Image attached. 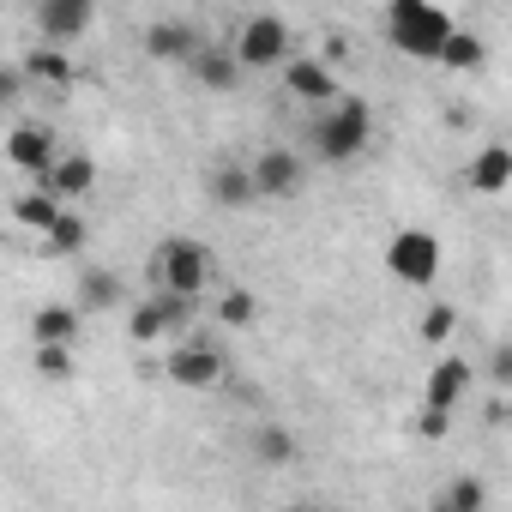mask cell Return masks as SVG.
I'll return each instance as SVG.
<instances>
[{"label":"cell","mask_w":512,"mask_h":512,"mask_svg":"<svg viewBox=\"0 0 512 512\" xmlns=\"http://www.w3.org/2000/svg\"><path fill=\"white\" fill-rule=\"evenodd\" d=\"M386 37L410 61H440L446 43L458 37V25H452L446 7H428V0H392L386 7Z\"/></svg>","instance_id":"obj_1"},{"label":"cell","mask_w":512,"mask_h":512,"mask_svg":"<svg viewBox=\"0 0 512 512\" xmlns=\"http://www.w3.org/2000/svg\"><path fill=\"white\" fill-rule=\"evenodd\" d=\"M368 139H374V109H368L362 97H338V103L314 121V157H326V163L362 157Z\"/></svg>","instance_id":"obj_2"},{"label":"cell","mask_w":512,"mask_h":512,"mask_svg":"<svg viewBox=\"0 0 512 512\" xmlns=\"http://www.w3.org/2000/svg\"><path fill=\"white\" fill-rule=\"evenodd\" d=\"M157 284H163V296H181V302H199V290L211 284V253L199 247V241H187V235H169L163 247H157Z\"/></svg>","instance_id":"obj_3"},{"label":"cell","mask_w":512,"mask_h":512,"mask_svg":"<svg viewBox=\"0 0 512 512\" xmlns=\"http://www.w3.org/2000/svg\"><path fill=\"white\" fill-rule=\"evenodd\" d=\"M235 61L241 67H290L296 55H290V25L278 19V13H253L241 31H235Z\"/></svg>","instance_id":"obj_4"},{"label":"cell","mask_w":512,"mask_h":512,"mask_svg":"<svg viewBox=\"0 0 512 512\" xmlns=\"http://www.w3.org/2000/svg\"><path fill=\"white\" fill-rule=\"evenodd\" d=\"M386 272L398 278V284H434L440 278V241L428 235V229H398L392 241H386Z\"/></svg>","instance_id":"obj_5"},{"label":"cell","mask_w":512,"mask_h":512,"mask_svg":"<svg viewBox=\"0 0 512 512\" xmlns=\"http://www.w3.org/2000/svg\"><path fill=\"white\" fill-rule=\"evenodd\" d=\"M247 169H253V187H260V199H296V193H302V181H308L302 151H284V145L260 151Z\"/></svg>","instance_id":"obj_6"},{"label":"cell","mask_w":512,"mask_h":512,"mask_svg":"<svg viewBox=\"0 0 512 512\" xmlns=\"http://www.w3.org/2000/svg\"><path fill=\"white\" fill-rule=\"evenodd\" d=\"M163 374H169L175 386H193V392H211V386L223 380V356H217L211 344H199V338H187V344H175V350H169V362H163Z\"/></svg>","instance_id":"obj_7"},{"label":"cell","mask_w":512,"mask_h":512,"mask_svg":"<svg viewBox=\"0 0 512 512\" xmlns=\"http://www.w3.org/2000/svg\"><path fill=\"white\" fill-rule=\"evenodd\" d=\"M7 157H13V169H25V175H37V181L61 163L49 127H13V133H7Z\"/></svg>","instance_id":"obj_8"},{"label":"cell","mask_w":512,"mask_h":512,"mask_svg":"<svg viewBox=\"0 0 512 512\" xmlns=\"http://www.w3.org/2000/svg\"><path fill=\"white\" fill-rule=\"evenodd\" d=\"M91 19H97V13H91V0H43V7H37V31L49 37V49L85 37Z\"/></svg>","instance_id":"obj_9"},{"label":"cell","mask_w":512,"mask_h":512,"mask_svg":"<svg viewBox=\"0 0 512 512\" xmlns=\"http://www.w3.org/2000/svg\"><path fill=\"white\" fill-rule=\"evenodd\" d=\"M284 85H290V97H308V103H338L344 91H338V73L326 67V61H308V55H296L290 67H284Z\"/></svg>","instance_id":"obj_10"},{"label":"cell","mask_w":512,"mask_h":512,"mask_svg":"<svg viewBox=\"0 0 512 512\" xmlns=\"http://www.w3.org/2000/svg\"><path fill=\"white\" fill-rule=\"evenodd\" d=\"M145 49L157 61H193L205 43H199V31L187 19H157V25H145Z\"/></svg>","instance_id":"obj_11"},{"label":"cell","mask_w":512,"mask_h":512,"mask_svg":"<svg viewBox=\"0 0 512 512\" xmlns=\"http://www.w3.org/2000/svg\"><path fill=\"white\" fill-rule=\"evenodd\" d=\"M187 73H193V79H199L205 91H235L247 67L235 61V49H223V43H205V49H199V55L187 61Z\"/></svg>","instance_id":"obj_12"},{"label":"cell","mask_w":512,"mask_h":512,"mask_svg":"<svg viewBox=\"0 0 512 512\" xmlns=\"http://www.w3.org/2000/svg\"><path fill=\"white\" fill-rule=\"evenodd\" d=\"M37 187H49L61 205H67V199H85V193L97 187V163H91V157H79V151H61V163H55Z\"/></svg>","instance_id":"obj_13"},{"label":"cell","mask_w":512,"mask_h":512,"mask_svg":"<svg viewBox=\"0 0 512 512\" xmlns=\"http://www.w3.org/2000/svg\"><path fill=\"white\" fill-rule=\"evenodd\" d=\"M205 193H211V205H223V211H241V205L260 199V187H253V169H241V163H217L211 181H205Z\"/></svg>","instance_id":"obj_14"},{"label":"cell","mask_w":512,"mask_h":512,"mask_svg":"<svg viewBox=\"0 0 512 512\" xmlns=\"http://www.w3.org/2000/svg\"><path fill=\"white\" fill-rule=\"evenodd\" d=\"M464 392H470V362L464 356H440L428 368V410H452Z\"/></svg>","instance_id":"obj_15"},{"label":"cell","mask_w":512,"mask_h":512,"mask_svg":"<svg viewBox=\"0 0 512 512\" xmlns=\"http://www.w3.org/2000/svg\"><path fill=\"white\" fill-rule=\"evenodd\" d=\"M31 338H37V350H43V344H55V350H73V338H79V308H61V302L37 308V320H31Z\"/></svg>","instance_id":"obj_16"},{"label":"cell","mask_w":512,"mask_h":512,"mask_svg":"<svg viewBox=\"0 0 512 512\" xmlns=\"http://www.w3.org/2000/svg\"><path fill=\"white\" fill-rule=\"evenodd\" d=\"M470 187L476 193H506L512 187V151L506 145H482L470 157Z\"/></svg>","instance_id":"obj_17"},{"label":"cell","mask_w":512,"mask_h":512,"mask_svg":"<svg viewBox=\"0 0 512 512\" xmlns=\"http://www.w3.org/2000/svg\"><path fill=\"white\" fill-rule=\"evenodd\" d=\"M61 211H67V205H61L49 187H37V193H19V205H13V217H19L25 229H37V235H49V229L61 223Z\"/></svg>","instance_id":"obj_18"},{"label":"cell","mask_w":512,"mask_h":512,"mask_svg":"<svg viewBox=\"0 0 512 512\" xmlns=\"http://www.w3.org/2000/svg\"><path fill=\"white\" fill-rule=\"evenodd\" d=\"M25 79L67 85V79H73V61H67V49H31V55H25Z\"/></svg>","instance_id":"obj_19"},{"label":"cell","mask_w":512,"mask_h":512,"mask_svg":"<svg viewBox=\"0 0 512 512\" xmlns=\"http://www.w3.org/2000/svg\"><path fill=\"white\" fill-rule=\"evenodd\" d=\"M482 61H488V43L470 37V31H458V37L446 43V55H440V67H452V73H476Z\"/></svg>","instance_id":"obj_20"},{"label":"cell","mask_w":512,"mask_h":512,"mask_svg":"<svg viewBox=\"0 0 512 512\" xmlns=\"http://www.w3.org/2000/svg\"><path fill=\"white\" fill-rule=\"evenodd\" d=\"M253 458L260 464H296V434L290 428H260L253 434Z\"/></svg>","instance_id":"obj_21"},{"label":"cell","mask_w":512,"mask_h":512,"mask_svg":"<svg viewBox=\"0 0 512 512\" xmlns=\"http://www.w3.org/2000/svg\"><path fill=\"white\" fill-rule=\"evenodd\" d=\"M440 500L458 506V512H488V482H482V476H452Z\"/></svg>","instance_id":"obj_22"},{"label":"cell","mask_w":512,"mask_h":512,"mask_svg":"<svg viewBox=\"0 0 512 512\" xmlns=\"http://www.w3.org/2000/svg\"><path fill=\"white\" fill-rule=\"evenodd\" d=\"M43 247H49V253H79V247H85V217H79V211H61V223L43 235Z\"/></svg>","instance_id":"obj_23"},{"label":"cell","mask_w":512,"mask_h":512,"mask_svg":"<svg viewBox=\"0 0 512 512\" xmlns=\"http://www.w3.org/2000/svg\"><path fill=\"white\" fill-rule=\"evenodd\" d=\"M79 302H85V308H115V302H121V278H115V272H85Z\"/></svg>","instance_id":"obj_24"},{"label":"cell","mask_w":512,"mask_h":512,"mask_svg":"<svg viewBox=\"0 0 512 512\" xmlns=\"http://www.w3.org/2000/svg\"><path fill=\"white\" fill-rule=\"evenodd\" d=\"M253 314H260L253 290H229V296L217 302V320H223V326H253Z\"/></svg>","instance_id":"obj_25"},{"label":"cell","mask_w":512,"mask_h":512,"mask_svg":"<svg viewBox=\"0 0 512 512\" xmlns=\"http://www.w3.org/2000/svg\"><path fill=\"white\" fill-rule=\"evenodd\" d=\"M452 326H458V314H452L446 302H434V308L422 314V326H416V332H422L428 344H446V338H452Z\"/></svg>","instance_id":"obj_26"},{"label":"cell","mask_w":512,"mask_h":512,"mask_svg":"<svg viewBox=\"0 0 512 512\" xmlns=\"http://www.w3.org/2000/svg\"><path fill=\"white\" fill-rule=\"evenodd\" d=\"M37 374H43V380H67V374H73V350L43 344V350H37Z\"/></svg>","instance_id":"obj_27"},{"label":"cell","mask_w":512,"mask_h":512,"mask_svg":"<svg viewBox=\"0 0 512 512\" xmlns=\"http://www.w3.org/2000/svg\"><path fill=\"white\" fill-rule=\"evenodd\" d=\"M488 374H494V386H512V338H500V344H494Z\"/></svg>","instance_id":"obj_28"},{"label":"cell","mask_w":512,"mask_h":512,"mask_svg":"<svg viewBox=\"0 0 512 512\" xmlns=\"http://www.w3.org/2000/svg\"><path fill=\"white\" fill-rule=\"evenodd\" d=\"M446 416H452V410H422L416 434H422V440H446Z\"/></svg>","instance_id":"obj_29"},{"label":"cell","mask_w":512,"mask_h":512,"mask_svg":"<svg viewBox=\"0 0 512 512\" xmlns=\"http://www.w3.org/2000/svg\"><path fill=\"white\" fill-rule=\"evenodd\" d=\"M25 91V67H0V103H13Z\"/></svg>","instance_id":"obj_30"},{"label":"cell","mask_w":512,"mask_h":512,"mask_svg":"<svg viewBox=\"0 0 512 512\" xmlns=\"http://www.w3.org/2000/svg\"><path fill=\"white\" fill-rule=\"evenodd\" d=\"M428 512H458V506H446V500H428Z\"/></svg>","instance_id":"obj_31"},{"label":"cell","mask_w":512,"mask_h":512,"mask_svg":"<svg viewBox=\"0 0 512 512\" xmlns=\"http://www.w3.org/2000/svg\"><path fill=\"white\" fill-rule=\"evenodd\" d=\"M506 428H512V404H506Z\"/></svg>","instance_id":"obj_32"}]
</instances>
